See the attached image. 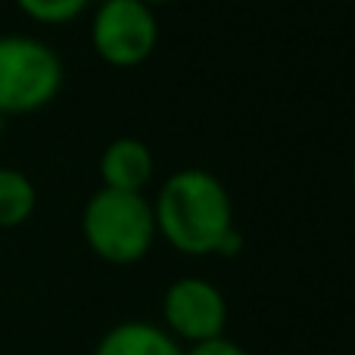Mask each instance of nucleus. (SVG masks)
Masks as SVG:
<instances>
[{"instance_id":"nucleus-3","label":"nucleus","mask_w":355,"mask_h":355,"mask_svg":"<svg viewBox=\"0 0 355 355\" xmlns=\"http://www.w3.org/2000/svg\"><path fill=\"white\" fill-rule=\"evenodd\" d=\"M66 69L47 41L35 35H0V112L31 116L60 97Z\"/></svg>"},{"instance_id":"nucleus-9","label":"nucleus","mask_w":355,"mask_h":355,"mask_svg":"<svg viewBox=\"0 0 355 355\" xmlns=\"http://www.w3.org/2000/svg\"><path fill=\"white\" fill-rule=\"evenodd\" d=\"M12 3L35 25H69L85 16L94 0H12Z\"/></svg>"},{"instance_id":"nucleus-5","label":"nucleus","mask_w":355,"mask_h":355,"mask_svg":"<svg viewBox=\"0 0 355 355\" xmlns=\"http://www.w3.org/2000/svg\"><path fill=\"white\" fill-rule=\"evenodd\" d=\"M162 327L181 346L225 337L227 300L206 277H178L162 293Z\"/></svg>"},{"instance_id":"nucleus-2","label":"nucleus","mask_w":355,"mask_h":355,"mask_svg":"<svg viewBox=\"0 0 355 355\" xmlns=\"http://www.w3.org/2000/svg\"><path fill=\"white\" fill-rule=\"evenodd\" d=\"M81 237L94 256L110 265L141 262L159 237L153 200L144 190H94L81 209Z\"/></svg>"},{"instance_id":"nucleus-11","label":"nucleus","mask_w":355,"mask_h":355,"mask_svg":"<svg viewBox=\"0 0 355 355\" xmlns=\"http://www.w3.org/2000/svg\"><path fill=\"white\" fill-rule=\"evenodd\" d=\"M144 3H150V6H162V3H172V0H144Z\"/></svg>"},{"instance_id":"nucleus-7","label":"nucleus","mask_w":355,"mask_h":355,"mask_svg":"<svg viewBox=\"0 0 355 355\" xmlns=\"http://www.w3.org/2000/svg\"><path fill=\"white\" fill-rule=\"evenodd\" d=\"M91 355H184V346L156 321H119Z\"/></svg>"},{"instance_id":"nucleus-13","label":"nucleus","mask_w":355,"mask_h":355,"mask_svg":"<svg viewBox=\"0 0 355 355\" xmlns=\"http://www.w3.org/2000/svg\"><path fill=\"white\" fill-rule=\"evenodd\" d=\"M352 181H355V162H352Z\"/></svg>"},{"instance_id":"nucleus-6","label":"nucleus","mask_w":355,"mask_h":355,"mask_svg":"<svg viewBox=\"0 0 355 355\" xmlns=\"http://www.w3.org/2000/svg\"><path fill=\"white\" fill-rule=\"evenodd\" d=\"M100 187L144 190L156 175L153 150L137 137H116L100 153Z\"/></svg>"},{"instance_id":"nucleus-1","label":"nucleus","mask_w":355,"mask_h":355,"mask_svg":"<svg viewBox=\"0 0 355 355\" xmlns=\"http://www.w3.org/2000/svg\"><path fill=\"white\" fill-rule=\"evenodd\" d=\"M156 234L181 256H218L234 231V202L221 178L206 168H178L153 200Z\"/></svg>"},{"instance_id":"nucleus-10","label":"nucleus","mask_w":355,"mask_h":355,"mask_svg":"<svg viewBox=\"0 0 355 355\" xmlns=\"http://www.w3.org/2000/svg\"><path fill=\"white\" fill-rule=\"evenodd\" d=\"M184 355H250L240 343L227 337H215V340H206V343H193L184 349Z\"/></svg>"},{"instance_id":"nucleus-4","label":"nucleus","mask_w":355,"mask_h":355,"mask_svg":"<svg viewBox=\"0 0 355 355\" xmlns=\"http://www.w3.org/2000/svg\"><path fill=\"white\" fill-rule=\"evenodd\" d=\"M91 47L106 66L135 69L156 53L159 19L144 0H100L91 12Z\"/></svg>"},{"instance_id":"nucleus-12","label":"nucleus","mask_w":355,"mask_h":355,"mask_svg":"<svg viewBox=\"0 0 355 355\" xmlns=\"http://www.w3.org/2000/svg\"><path fill=\"white\" fill-rule=\"evenodd\" d=\"M3 128H6V116L0 112V137H3Z\"/></svg>"},{"instance_id":"nucleus-8","label":"nucleus","mask_w":355,"mask_h":355,"mask_svg":"<svg viewBox=\"0 0 355 355\" xmlns=\"http://www.w3.org/2000/svg\"><path fill=\"white\" fill-rule=\"evenodd\" d=\"M37 209V187L22 168L0 166V231L22 227Z\"/></svg>"}]
</instances>
